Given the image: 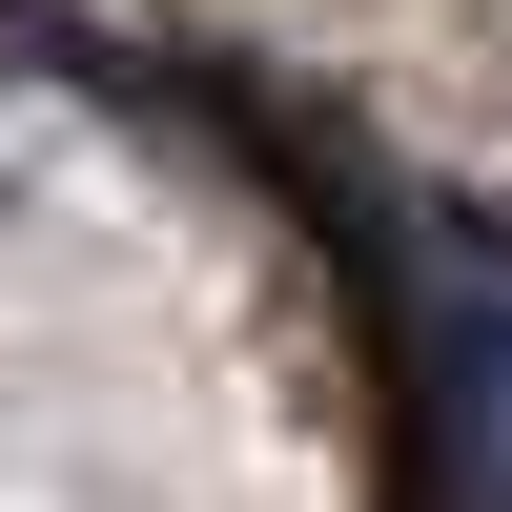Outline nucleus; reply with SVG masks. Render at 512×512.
<instances>
[{
  "instance_id": "obj_1",
  "label": "nucleus",
  "mask_w": 512,
  "mask_h": 512,
  "mask_svg": "<svg viewBox=\"0 0 512 512\" xmlns=\"http://www.w3.org/2000/svg\"><path fill=\"white\" fill-rule=\"evenodd\" d=\"M410 328H431L451 512H512V205H410Z\"/></svg>"
}]
</instances>
